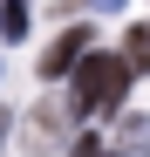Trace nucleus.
Listing matches in <instances>:
<instances>
[{
	"mask_svg": "<svg viewBox=\"0 0 150 157\" xmlns=\"http://www.w3.org/2000/svg\"><path fill=\"white\" fill-rule=\"evenodd\" d=\"M68 157H109V150H103V137H75V150H68Z\"/></svg>",
	"mask_w": 150,
	"mask_h": 157,
	"instance_id": "obj_5",
	"label": "nucleus"
},
{
	"mask_svg": "<svg viewBox=\"0 0 150 157\" xmlns=\"http://www.w3.org/2000/svg\"><path fill=\"white\" fill-rule=\"evenodd\" d=\"M123 62H130V68H150V28H130V41H123Z\"/></svg>",
	"mask_w": 150,
	"mask_h": 157,
	"instance_id": "obj_4",
	"label": "nucleus"
},
{
	"mask_svg": "<svg viewBox=\"0 0 150 157\" xmlns=\"http://www.w3.org/2000/svg\"><path fill=\"white\" fill-rule=\"evenodd\" d=\"M82 62H89V28H68V34L41 55V82H62V75H75Z\"/></svg>",
	"mask_w": 150,
	"mask_h": 157,
	"instance_id": "obj_2",
	"label": "nucleus"
},
{
	"mask_svg": "<svg viewBox=\"0 0 150 157\" xmlns=\"http://www.w3.org/2000/svg\"><path fill=\"white\" fill-rule=\"evenodd\" d=\"M130 75L137 68L123 62V55H89L82 68H75V116H116Z\"/></svg>",
	"mask_w": 150,
	"mask_h": 157,
	"instance_id": "obj_1",
	"label": "nucleus"
},
{
	"mask_svg": "<svg viewBox=\"0 0 150 157\" xmlns=\"http://www.w3.org/2000/svg\"><path fill=\"white\" fill-rule=\"evenodd\" d=\"M28 0H0V41H21V34H28Z\"/></svg>",
	"mask_w": 150,
	"mask_h": 157,
	"instance_id": "obj_3",
	"label": "nucleus"
},
{
	"mask_svg": "<svg viewBox=\"0 0 150 157\" xmlns=\"http://www.w3.org/2000/svg\"><path fill=\"white\" fill-rule=\"evenodd\" d=\"M89 7H103V14H116V7H123V0H89Z\"/></svg>",
	"mask_w": 150,
	"mask_h": 157,
	"instance_id": "obj_6",
	"label": "nucleus"
}]
</instances>
